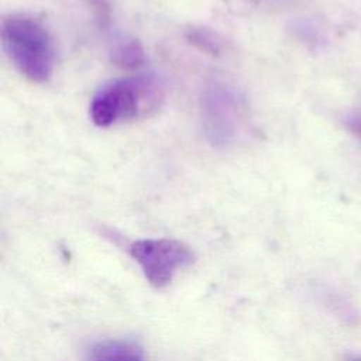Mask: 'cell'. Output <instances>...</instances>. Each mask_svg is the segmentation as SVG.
<instances>
[{
  "label": "cell",
  "instance_id": "cell-4",
  "mask_svg": "<svg viewBox=\"0 0 361 361\" xmlns=\"http://www.w3.org/2000/svg\"><path fill=\"white\" fill-rule=\"evenodd\" d=\"M130 254L155 288L168 285L173 275L189 267L195 257L183 243L172 238H144L131 243Z\"/></svg>",
  "mask_w": 361,
  "mask_h": 361
},
{
  "label": "cell",
  "instance_id": "cell-3",
  "mask_svg": "<svg viewBox=\"0 0 361 361\" xmlns=\"http://www.w3.org/2000/svg\"><path fill=\"white\" fill-rule=\"evenodd\" d=\"M202 123L207 140L216 147L231 144L240 130L243 104L238 93L226 83L214 82L202 93Z\"/></svg>",
  "mask_w": 361,
  "mask_h": 361
},
{
  "label": "cell",
  "instance_id": "cell-7",
  "mask_svg": "<svg viewBox=\"0 0 361 361\" xmlns=\"http://www.w3.org/2000/svg\"><path fill=\"white\" fill-rule=\"evenodd\" d=\"M354 127H355V130H357V131H360V133H361V118H360V120H357V121H355V124H354Z\"/></svg>",
  "mask_w": 361,
  "mask_h": 361
},
{
  "label": "cell",
  "instance_id": "cell-8",
  "mask_svg": "<svg viewBox=\"0 0 361 361\" xmlns=\"http://www.w3.org/2000/svg\"><path fill=\"white\" fill-rule=\"evenodd\" d=\"M351 361H361L360 358H354V360H351Z\"/></svg>",
  "mask_w": 361,
  "mask_h": 361
},
{
  "label": "cell",
  "instance_id": "cell-6",
  "mask_svg": "<svg viewBox=\"0 0 361 361\" xmlns=\"http://www.w3.org/2000/svg\"><path fill=\"white\" fill-rule=\"evenodd\" d=\"M144 51L137 41H128L113 51V62L121 68H137L144 62Z\"/></svg>",
  "mask_w": 361,
  "mask_h": 361
},
{
  "label": "cell",
  "instance_id": "cell-1",
  "mask_svg": "<svg viewBox=\"0 0 361 361\" xmlns=\"http://www.w3.org/2000/svg\"><path fill=\"white\" fill-rule=\"evenodd\" d=\"M164 97L154 75H134L102 86L90 102V118L99 127L138 118L154 113Z\"/></svg>",
  "mask_w": 361,
  "mask_h": 361
},
{
  "label": "cell",
  "instance_id": "cell-2",
  "mask_svg": "<svg viewBox=\"0 0 361 361\" xmlns=\"http://www.w3.org/2000/svg\"><path fill=\"white\" fill-rule=\"evenodd\" d=\"M1 42L16 68L28 80L45 83L55 65V48L45 25L27 16H10L1 25Z\"/></svg>",
  "mask_w": 361,
  "mask_h": 361
},
{
  "label": "cell",
  "instance_id": "cell-5",
  "mask_svg": "<svg viewBox=\"0 0 361 361\" xmlns=\"http://www.w3.org/2000/svg\"><path fill=\"white\" fill-rule=\"evenodd\" d=\"M90 361H144V357L141 350L130 341L106 340L92 348Z\"/></svg>",
  "mask_w": 361,
  "mask_h": 361
}]
</instances>
